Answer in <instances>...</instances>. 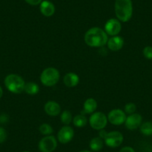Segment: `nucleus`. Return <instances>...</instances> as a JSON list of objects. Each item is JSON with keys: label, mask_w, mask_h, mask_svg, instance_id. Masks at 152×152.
<instances>
[{"label": "nucleus", "mask_w": 152, "mask_h": 152, "mask_svg": "<svg viewBox=\"0 0 152 152\" xmlns=\"http://www.w3.org/2000/svg\"><path fill=\"white\" fill-rule=\"evenodd\" d=\"M79 152H93L92 151H88V150H82Z\"/></svg>", "instance_id": "obj_29"}, {"label": "nucleus", "mask_w": 152, "mask_h": 152, "mask_svg": "<svg viewBox=\"0 0 152 152\" xmlns=\"http://www.w3.org/2000/svg\"><path fill=\"white\" fill-rule=\"evenodd\" d=\"M143 56L148 60H152V46H147L142 50Z\"/></svg>", "instance_id": "obj_24"}, {"label": "nucleus", "mask_w": 152, "mask_h": 152, "mask_svg": "<svg viewBox=\"0 0 152 152\" xmlns=\"http://www.w3.org/2000/svg\"><path fill=\"white\" fill-rule=\"evenodd\" d=\"M40 81L46 87H53L60 80V72L55 67H48L42 72Z\"/></svg>", "instance_id": "obj_4"}, {"label": "nucleus", "mask_w": 152, "mask_h": 152, "mask_svg": "<svg viewBox=\"0 0 152 152\" xmlns=\"http://www.w3.org/2000/svg\"><path fill=\"white\" fill-rule=\"evenodd\" d=\"M119 152H135L134 149L132 147L130 146H125V147L122 148L119 151Z\"/></svg>", "instance_id": "obj_27"}, {"label": "nucleus", "mask_w": 152, "mask_h": 152, "mask_svg": "<svg viewBox=\"0 0 152 152\" xmlns=\"http://www.w3.org/2000/svg\"><path fill=\"white\" fill-rule=\"evenodd\" d=\"M40 11L43 16L50 17L55 14V7L52 2L49 0H44L40 3Z\"/></svg>", "instance_id": "obj_14"}, {"label": "nucleus", "mask_w": 152, "mask_h": 152, "mask_svg": "<svg viewBox=\"0 0 152 152\" xmlns=\"http://www.w3.org/2000/svg\"><path fill=\"white\" fill-rule=\"evenodd\" d=\"M44 111L50 116H58L61 112V107L59 104L55 101H49L44 105Z\"/></svg>", "instance_id": "obj_13"}, {"label": "nucleus", "mask_w": 152, "mask_h": 152, "mask_svg": "<svg viewBox=\"0 0 152 152\" xmlns=\"http://www.w3.org/2000/svg\"><path fill=\"white\" fill-rule=\"evenodd\" d=\"M28 5H33V6H36V5H40L43 0H25Z\"/></svg>", "instance_id": "obj_26"}, {"label": "nucleus", "mask_w": 152, "mask_h": 152, "mask_svg": "<svg viewBox=\"0 0 152 152\" xmlns=\"http://www.w3.org/2000/svg\"><path fill=\"white\" fill-rule=\"evenodd\" d=\"M140 131L142 134L145 136L152 135V122L151 121H147L142 123V125L140 127Z\"/></svg>", "instance_id": "obj_20"}, {"label": "nucleus", "mask_w": 152, "mask_h": 152, "mask_svg": "<svg viewBox=\"0 0 152 152\" xmlns=\"http://www.w3.org/2000/svg\"><path fill=\"white\" fill-rule=\"evenodd\" d=\"M39 91H40V87H39L38 84L33 82V81L26 83V84H25L24 92L27 93L28 95L35 96L39 93Z\"/></svg>", "instance_id": "obj_18"}, {"label": "nucleus", "mask_w": 152, "mask_h": 152, "mask_svg": "<svg viewBox=\"0 0 152 152\" xmlns=\"http://www.w3.org/2000/svg\"><path fill=\"white\" fill-rule=\"evenodd\" d=\"M23 152H29V151H23Z\"/></svg>", "instance_id": "obj_30"}, {"label": "nucleus", "mask_w": 152, "mask_h": 152, "mask_svg": "<svg viewBox=\"0 0 152 152\" xmlns=\"http://www.w3.org/2000/svg\"><path fill=\"white\" fill-rule=\"evenodd\" d=\"M73 124L77 128H83V127L86 126L87 124V118L83 114H78L75 116L73 117L72 119Z\"/></svg>", "instance_id": "obj_19"}, {"label": "nucleus", "mask_w": 152, "mask_h": 152, "mask_svg": "<svg viewBox=\"0 0 152 152\" xmlns=\"http://www.w3.org/2000/svg\"><path fill=\"white\" fill-rule=\"evenodd\" d=\"M142 123V116L140 113H134L127 116L124 124L127 129L130 131H134L140 128Z\"/></svg>", "instance_id": "obj_11"}, {"label": "nucleus", "mask_w": 152, "mask_h": 152, "mask_svg": "<svg viewBox=\"0 0 152 152\" xmlns=\"http://www.w3.org/2000/svg\"><path fill=\"white\" fill-rule=\"evenodd\" d=\"M108 37L104 29L99 27H93L87 31L84 34L86 44L92 48L102 47L107 44Z\"/></svg>", "instance_id": "obj_1"}, {"label": "nucleus", "mask_w": 152, "mask_h": 152, "mask_svg": "<svg viewBox=\"0 0 152 152\" xmlns=\"http://www.w3.org/2000/svg\"><path fill=\"white\" fill-rule=\"evenodd\" d=\"M5 86L8 91L14 94H20L24 92L25 82L21 76L17 74H9L5 78Z\"/></svg>", "instance_id": "obj_3"}, {"label": "nucleus", "mask_w": 152, "mask_h": 152, "mask_svg": "<svg viewBox=\"0 0 152 152\" xmlns=\"http://www.w3.org/2000/svg\"><path fill=\"white\" fill-rule=\"evenodd\" d=\"M98 103L93 98H89L84 103V113L87 114H92L96 112Z\"/></svg>", "instance_id": "obj_16"}, {"label": "nucleus", "mask_w": 152, "mask_h": 152, "mask_svg": "<svg viewBox=\"0 0 152 152\" xmlns=\"http://www.w3.org/2000/svg\"><path fill=\"white\" fill-rule=\"evenodd\" d=\"M73 118H72V115L70 113L69 110H64L62 112L61 115V122L64 124V125H69L71 122L72 121Z\"/></svg>", "instance_id": "obj_21"}, {"label": "nucleus", "mask_w": 152, "mask_h": 152, "mask_svg": "<svg viewBox=\"0 0 152 152\" xmlns=\"http://www.w3.org/2000/svg\"><path fill=\"white\" fill-rule=\"evenodd\" d=\"M75 131L69 125H64L59 130L57 136V140L61 144H67L72 140Z\"/></svg>", "instance_id": "obj_9"}, {"label": "nucleus", "mask_w": 152, "mask_h": 152, "mask_svg": "<svg viewBox=\"0 0 152 152\" xmlns=\"http://www.w3.org/2000/svg\"><path fill=\"white\" fill-rule=\"evenodd\" d=\"M115 14L116 19L122 23H127L133 15V3L131 0H116Z\"/></svg>", "instance_id": "obj_2"}, {"label": "nucleus", "mask_w": 152, "mask_h": 152, "mask_svg": "<svg viewBox=\"0 0 152 152\" xmlns=\"http://www.w3.org/2000/svg\"><path fill=\"white\" fill-rule=\"evenodd\" d=\"M124 141V137L119 131H113L107 133L104 138V142L107 146L110 148H117L122 144Z\"/></svg>", "instance_id": "obj_6"}, {"label": "nucleus", "mask_w": 152, "mask_h": 152, "mask_svg": "<svg viewBox=\"0 0 152 152\" xmlns=\"http://www.w3.org/2000/svg\"><path fill=\"white\" fill-rule=\"evenodd\" d=\"M107 116L103 112H94L89 119V124L93 129L101 131L107 125Z\"/></svg>", "instance_id": "obj_5"}, {"label": "nucleus", "mask_w": 152, "mask_h": 152, "mask_svg": "<svg viewBox=\"0 0 152 152\" xmlns=\"http://www.w3.org/2000/svg\"><path fill=\"white\" fill-rule=\"evenodd\" d=\"M104 144V140L100 137H93L90 142V148L92 151H99L103 148Z\"/></svg>", "instance_id": "obj_17"}, {"label": "nucleus", "mask_w": 152, "mask_h": 152, "mask_svg": "<svg viewBox=\"0 0 152 152\" xmlns=\"http://www.w3.org/2000/svg\"><path fill=\"white\" fill-rule=\"evenodd\" d=\"M137 111V105L132 102H129V103L126 104L125 106V113L128 115L134 113Z\"/></svg>", "instance_id": "obj_23"}, {"label": "nucleus", "mask_w": 152, "mask_h": 152, "mask_svg": "<svg viewBox=\"0 0 152 152\" xmlns=\"http://www.w3.org/2000/svg\"><path fill=\"white\" fill-rule=\"evenodd\" d=\"M39 131L40 134L44 136L52 135L54 130L53 128L48 123H43L40 127H39Z\"/></svg>", "instance_id": "obj_22"}, {"label": "nucleus", "mask_w": 152, "mask_h": 152, "mask_svg": "<svg viewBox=\"0 0 152 152\" xmlns=\"http://www.w3.org/2000/svg\"><path fill=\"white\" fill-rule=\"evenodd\" d=\"M7 136H8V134H7V132L5 128L0 127V144L5 142L7 139Z\"/></svg>", "instance_id": "obj_25"}, {"label": "nucleus", "mask_w": 152, "mask_h": 152, "mask_svg": "<svg viewBox=\"0 0 152 152\" xmlns=\"http://www.w3.org/2000/svg\"><path fill=\"white\" fill-rule=\"evenodd\" d=\"M105 32L110 36H116L122 30V23L118 19L112 18L108 20L104 25Z\"/></svg>", "instance_id": "obj_10"}, {"label": "nucleus", "mask_w": 152, "mask_h": 152, "mask_svg": "<svg viewBox=\"0 0 152 152\" xmlns=\"http://www.w3.org/2000/svg\"><path fill=\"white\" fill-rule=\"evenodd\" d=\"M2 95H3V90H2V88L1 87V86H0V99L2 98Z\"/></svg>", "instance_id": "obj_28"}, {"label": "nucleus", "mask_w": 152, "mask_h": 152, "mask_svg": "<svg viewBox=\"0 0 152 152\" xmlns=\"http://www.w3.org/2000/svg\"><path fill=\"white\" fill-rule=\"evenodd\" d=\"M107 47L110 50L113 52H117L122 49L124 46V39L122 37L116 35V36H113L110 39H108Z\"/></svg>", "instance_id": "obj_12"}, {"label": "nucleus", "mask_w": 152, "mask_h": 152, "mask_svg": "<svg viewBox=\"0 0 152 152\" xmlns=\"http://www.w3.org/2000/svg\"><path fill=\"white\" fill-rule=\"evenodd\" d=\"M58 146V140L54 136H45L38 143L40 152H53Z\"/></svg>", "instance_id": "obj_7"}, {"label": "nucleus", "mask_w": 152, "mask_h": 152, "mask_svg": "<svg viewBox=\"0 0 152 152\" xmlns=\"http://www.w3.org/2000/svg\"><path fill=\"white\" fill-rule=\"evenodd\" d=\"M80 82V78L75 72H68L64 77V84L69 88L75 87Z\"/></svg>", "instance_id": "obj_15"}, {"label": "nucleus", "mask_w": 152, "mask_h": 152, "mask_svg": "<svg viewBox=\"0 0 152 152\" xmlns=\"http://www.w3.org/2000/svg\"><path fill=\"white\" fill-rule=\"evenodd\" d=\"M108 122L112 125L119 126L125 123L126 119V113L121 109H113L110 110L107 116Z\"/></svg>", "instance_id": "obj_8"}]
</instances>
